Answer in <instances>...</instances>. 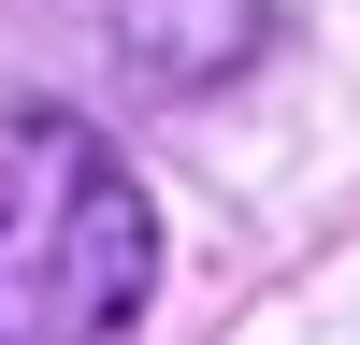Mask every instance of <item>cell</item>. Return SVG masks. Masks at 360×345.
Masks as SVG:
<instances>
[{"instance_id": "6da1fadb", "label": "cell", "mask_w": 360, "mask_h": 345, "mask_svg": "<svg viewBox=\"0 0 360 345\" xmlns=\"http://www.w3.org/2000/svg\"><path fill=\"white\" fill-rule=\"evenodd\" d=\"M159 273L130 158L86 115L0 101V345H115Z\"/></svg>"}]
</instances>
